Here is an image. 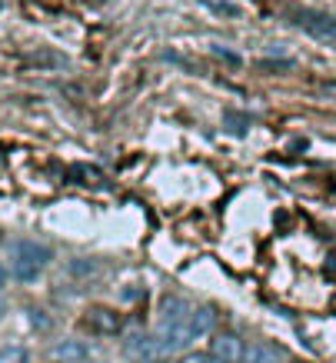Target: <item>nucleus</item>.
<instances>
[{
    "instance_id": "1",
    "label": "nucleus",
    "mask_w": 336,
    "mask_h": 363,
    "mask_svg": "<svg viewBox=\"0 0 336 363\" xmlns=\"http://www.w3.org/2000/svg\"><path fill=\"white\" fill-rule=\"evenodd\" d=\"M54 260V250L44 247V243H17L11 260V274L21 280V284H37L40 277L47 274V267Z\"/></svg>"
},
{
    "instance_id": "2",
    "label": "nucleus",
    "mask_w": 336,
    "mask_h": 363,
    "mask_svg": "<svg viewBox=\"0 0 336 363\" xmlns=\"http://www.w3.org/2000/svg\"><path fill=\"white\" fill-rule=\"evenodd\" d=\"M123 353H127L130 363H163L167 357H174V353L167 350V343L153 330H133L123 340Z\"/></svg>"
},
{
    "instance_id": "3",
    "label": "nucleus",
    "mask_w": 336,
    "mask_h": 363,
    "mask_svg": "<svg viewBox=\"0 0 336 363\" xmlns=\"http://www.w3.org/2000/svg\"><path fill=\"white\" fill-rule=\"evenodd\" d=\"M293 23L313 40H336V17L326 11H296Z\"/></svg>"
},
{
    "instance_id": "4",
    "label": "nucleus",
    "mask_w": 336,
    "mask_h": 363,
    "mask_svg": "<svg viewBox=\"0 0 336 363\" xmlns=\"http://www.w3.org/2000/svg\"><path fill=\"white\" fill-rule=\"evenodd\" d=\"M84 327L100 333V337H117L123 330V320H120L117 310H110V307H90L84 313Z\"/></svg>"
},
{
    "instance_id": "5",
    "label": "nucleus",
    "mask_w": 336,
    "mask_h": 363,
    "mask_svg": "<svg viewBox=\"0 0 336 363\" xmlns=\"http://www.w3.org/2000/svg\"><path fill=\"white\" fill-rule=\"evenodd\" d=\"M210 357H217L220 363H240L243 360V353H247V347H243V340H240L237 333H213L210 337Z\"/></svg>"
},
{
    "instance_id": "6",
    "label": "nucleus",
    "mask_w": 336,
    "mask_h": 363,
    "mask_svg": "<svg viewBox=\"0 0 336 363\" xmlns=\"http://www.w3.org/2000/svg\"><path fill=\"white\" fill-rule=\"evenodd\" d=\"M50 360L54 363H90L94 360V350H90V343L77 340V337H67V340H57L50 347Z\"/></svg>"
},
{
    "instance_id": "7",
    "label": "nucleus",
    "mask_w": 336,
    "mask_h": 363,
    "mask_svg": "<svg viewBox=\"0 0 336 363\" xmlns=\"http://www.w3.org/2000/svg\"><path fill=\"white\" fill-rule=\"evenodd\" d=\"M213 323H217V310L210 307V303L194 307V317H190V337H194V340L206 337V333L213 330Z\"/></svg>"
},
{
    "instance_id": "8",
    "label": "nucleus",
    "mask_w": 336,
    "mask_h": 363,
    "mask_svg": "<svg viewBox=\"0 0 336 363\" xmlns=\"http://www.w3.org/2000/svg\"><path fill=\"white\" fill-rule=\"evenodd\" d=\"M240 363H280V357H276L270 347L253 343V347H247V353H243V360H240Z\"/></svg>"
},
{
    "instance_id": "9",
    "label": "nucleus",
    "mask_w": 336,
    "mask_h": 363,
    "mask_svg": "<svg viewBox=\"0 0 336 363\" xmlns=\"http://www.w3.org/2000/svg\"><path fill=\"white\" fill-rule=\"evenodd\" d=\"M0 363H30V353L21 343H7V347H0Z\"/></svg>"
},
{
    "instance_id": "10",
    "label": "nucleus",
    "mask_w": 336,
    "mask_h": 363,
    "mask_svg": "<svg viewBox=\"0 0 336 363\" xmlns=\"http://www.w3.org/2000/svg\"><path fill=\"white\" fill-rule=\"evenodd\" d=\"M200 4L213 7V11L223 13V17H233V13H240V7H237V4H230V0H200Z\"/></svg>"
},
{
    "instance_id": "11",
    "label": "nucleus",
    "mask_w": 336,
    "mask_h": 363,
    "mask_svg": "<svg viewBox=\"0 0 336 363\" xmlns=\"http://www.w3.org/2000/svg\"><path fill=\"white\" fill-rule=\"evenodd\" d=\"M180 363H220V360L217 357H210V353H203V350H190V353L180 357Z\"/></svg>"
},
{
    "instance_id": "12",
    "label": "nucleus",
    "mask_w": 336,
    "mask_h": 363,
    "mask_svg": "<svg viewBox=\"0 0 336 363\" xmlns=\"http://www.w3.org/2000/svg\"><path fill=\"white\" fill-rule=\"evenodd\" d=\"M7 280H11V274H7V267L0 264V290H4V286H7Z\"/></svg>"
},
{
    "instance_id": "13",
    "label": "nucleus",
    "mask_w": 336,
    "mask_h": 363,
    "mask_svg": "<svg viewBox=\"0 0 336 363\" xmlns=\"http://www.w3.org/2000/svg\"><path fill=\"white\" fill-rule=\"evenodd\" d=\"M4 317H7V300L0 297V320H4Z\"/></svg>"
}]
</instances>
